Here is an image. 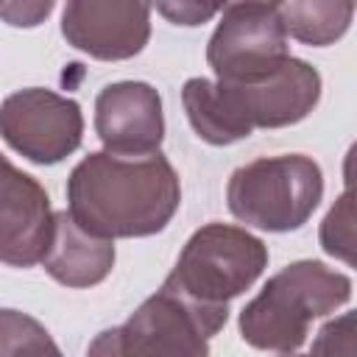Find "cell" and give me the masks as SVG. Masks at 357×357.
<instances>
[{
    "label": "cell",
    "mask_w": 357,
    "mask_h": 357,
    "mask_svg": "<svg viewBox=\"0 0 357 357\" xmlns=\"http://www.w3.org/2000/svg\"><path fill=\"white\" fill-rule=\"evenodd\" d=\"M268 265V248L240 226L206 223L184 243L176 268L162 282L198 307L229 310Z\"/></svg>",
    "instance_id": "cell-4"
},
{
    "label": "cell",
    "mask_w": 357,
    "mask_h": 357,
    "mask_svg": "<svg viewBox=\"0 0 357 357\" xmlns=\"http://www.w3.org/2000/svg\"><path fill=\"white\" fill-rule=\"evenodd\" d=\"M42 265L64 287H92L112 273L114 245L109 237L86 231L67 209L53 212V234Z\"/></svg>",
    "instance_id": "cell-12"
},
{
    "label": "cell",
    "mask_w": 357,
    "mask_h": 357,
    "mask_svg": "<svg viewBox=\"0 0 357 357\" xmlns=\"http://www.w3.org/2000/svg\"><path fill=\"white\" fill-rule=\"evenodd\" d=\"M156 6V11L173 22V25H184V28H195L204 25L215 17L218 6L215 0H151Z\"/></svg>",
    "instance_id": "cell-16"
},
{
    "label": "cell",
    "mask_w": 357,
    "mask_h": 357,
    "mask_svg": "<svg viewBox=\"0 0 357 357\" xmlns=\"http://www.w3.org/2000/svg\"><path fill=\"white\" fill-rule=\"evenodd\" d=\"M81 106L53 89H20L0 103V137L36 165L67 159L81 145Z\"/></svg>",
    "instance_id": "cell-8"
},
{
    "label": "cell",
    "mask_w": 357,
    "mask_h": 357,
    "mask_svg": "<svg viewBox=\"0 0 357 357\" xmlns=\"http://www.w3.org/2000/svg\"><path fill=\"white\" fill-rule=\"evenodd\" d=\"M273 6L284 33L312 47L337 42L354 17V0H276Z\"/></svg>",
    "instance_id": "cell-13"
},
{
    "label": "cell",
    "mask_w": 357,
    "mask_h": 357,
    "mask_svg": "<svg viewBox=\"0 0 357 357\" xmlns=\"http://www.w3.org/2000/svg\"><path fill=\"white\" fill-rule=\"evenodd\" d=\"M321 245L329 257L343 259L346 265H354V201L351 187L343 190V195L335 201V206L326 212L321 223Z\"/></svg>",
    "instance_id": "cell-15"
},
{
    "label": "cell",
    "mask_w": 357,
    "mask_h": 357,
    "mask_svg": "<svg viewBox=\"0 0 357 357\" xmlns=\"http://www.w3.org/2000/svg\"><path fill=\"white\" fill-rule=\"evenodd\" d=\"M324 195L318 162L304 153L259 156L237 167L226 187L229 212L262 231H293L310 220Z\"/></svg>",
    "instance_id": "cell-5"
},
{
    "label": "cell",
    "mask_w": 357,
    "mask_h": 357,
    "mask_svg": "<svg viewBox=\"0 0 357 357\" xmlns=\"http://www.w3.org/2000/svg\"><path fill=\"white\" fill-rule=\"evenodd\" d=\"M95 134L109 153L142 156L159 151L165 139L159 92L145 81L106 84L95 98Z\"/></svg>",
    "instance_id": "cell-11"
},
{
    "label": "cell",
    "mask_w": 357,
    "mask_h": 357,
    "mask_svg": "<svg viewBox=\"0 0 357 357\" xmlns=\"http://www.w3.org/2000/svg\"><path fill=\"white\" fill-rule=\"evenodd\" d=\"M351 298V279L318 259H298L273 273L240 312V335L262 351H298L315 318Z\"/></svg>",
    "instance_id": "cell-3"
},
{
    "label": "cell",
    "mask_w": 357,
    "mask_h": 357,
    "mask_svg": "<svg viewBox=\"0 0 357 357\" xmlns=\"http://www.w3.org/2000/svg\"><path fill=\"white\" fill-rule=\"evenodd\" d=\"M321 100V75L301 59H287L259 81L190 78L181 103L192 131L209 145H231L254 128H282L304 120Z\"/></svg>",
    "instance_id": "cell-2"
},
{
    "label": "cell",
    "mask_w": 357,
    "mask_h": 357,
    "mask_svg": "<svg viewBox=\"0 0 357 357\" xmlns=\"http://www.w3.org/2000/svg\"><path fill=\"white\" fill-rule=\"evenodd\" d=\"M226 318L229 310L198 307L162 284L126 324L100 332L86 351L103 357H198L209 351V340L220 332Z\"/></svg>",
    "instance_id": "cell-6"
},
{
    "label": "cell",
    "mask_w": 357,
    "mask_h": 357,
    "mask_svg": "<svg viewBox=\"0 0 357 357\" xmlns=\"http://www.w3.org/2000/svg\"><path fill=\"white\" fill-rule=\"evenodd\" d=\"M53 234L45 187L0 153V262L31 268L42 262Z\"/></svg>",
    "instance_id": "cell-10"
},
{
    "label": "cell",
    "mask_w": 357,
    "mask_h": 357,
    "mask_svg": "<svg viewBox=\"0 0 357 357\" xmlns=\"http://www.w3.org/2000/svg\"><path fill=\"white\" fill-rule=\"evenodd\" d=\"M0 354H59V346L36 318L0 310Z\"/></svg>",
    "instance_id": "cell-14"
},
{
    "label": "cell",
    "mask_w": 357,
    "mask_h": 357,
    "mask_svg": "<svg viewBox=\"0 0 357 357\" xmlns=\"http://www.w3.org/2000/svg\"><path fill=\"white\" fill-rule=\"evenodd\" d=\"M56 0H0V20L14 28H36L42 25Z\"/></svg>",
    "instance_id": "cell-17"
},
{
    "label": "cell",
    "mask_w": 357,
    "mask_h": 357,
    "mask_svg": "<svg viewBox=\"0 0 357 357\" xmlns=\"http://www.w3.org/2000/svg\"><path fill=\"white\" fill-rule=\"evenodd\" d=\"M234 3H276V0H215L218 8H229V6H234Z\"/></svg>",
    "instance_id": "cell-19"
},
{
    "label": "cell",
    "mask_w": 357,
    "mask_h": 357,
    "mask_svg": "<svg viewBox=\"0 0 357 357\" xmlns=\"http://www.w3.org/2000/svg\"><path fill=\"white\" fill-rule=\"evenodd\" d=\"M61 33L98 61H126L151 39V0H67Z\"/></svg>",
    "instance_id": "cell-9"
},
{
    "label": "cell",
    "mask_w": 357,
    "mask_h": 357,
    "mask_svg": "<svg viewBox=\"0 0 357 357\" xmlns=\"http://www.w3.org/2000/svg\"><path fill=\"white\" fill-rule=\"evenodd\" d=\"M67 204V212L98 237H148L173 220L181 184L159 151L142 156L98 151L73 167Z\"/></svg>",
    "instance_id": "cell-1"
},
{
    "label": "cell",
    "mask_w": 357,
    "mask_h": 357,
    "mask_svg": "<svg viewBox=\"0 0 357 357\" xmlns=\"http://www.w3.org/2000/svg\"><path fill=\"white\" fill-rule=\"evenodd\" d=\"M290 59L287 33L273 3H234L206 45L218 81H259Z\"/></svg>",
    "instance_id": "cell-7"
},
{
    "label": "cell",
    "mask_w": 357,
    "mask_h": 357,
    "mask_svg": "<svg viewBox=\"0 0 357 357\" xmlns=\"http://www.w3.org/2000/svg\"><path fill=\"white\" fill-rule=\"evenodd\" d=\"M337 340H343V343L354 351V315H351V312H346V315H340V318L324 324L321 332H318V340L312 343V351L335 354V351H340V349H337Z\"/></svg>",
    "instance_id": "cell-18"
}]
</instances>
